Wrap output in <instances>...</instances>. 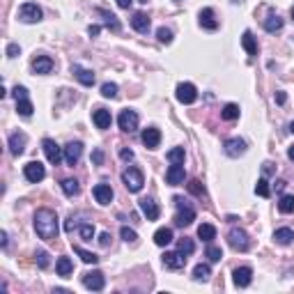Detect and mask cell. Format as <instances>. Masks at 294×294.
Masks as SVG:
<instances>
[{
	"label": "cell",
	"mask_w": 294,
	"mask_h": 294,
	"mask_svg": "<svg viewBox=\"0 0 294 294\" xmlns=\"http://www.w3.org/2000/svg\"><path fill=\"white\" fill-rule=\"evenodd\" d=\"M35 232H37V237L44 239V241L58 239L60 223H58V214H55L53 209H48V207L37 209V214H35Z\"/></svg>",
	"instance_id": "cell-1"
},
{
	"label": "cell",
	"mask_w": 294,
	"mask_h": 294,
	"mask_svg": "<svg viewBox=\"0 0 294 294\" xmlns=\"http://www.w3.org/2000/svg\"><path fill=\"white\" fill-rule=\"evenodd\" d=\"M122 182H124L127 191H131V193H138V191H143V186H145V175H143L141 168L129 166L127 170L122 173Z\"/></svg>",
	"instance_id": "cell-2"
},
{
	"label": "cell",
	"mask_w": 294,
	"mask_h": 294,
	"mask_svg": "<svg viewBox=\"0 0 294 294\" xmlns=\"http://www.w3.org/2000/svg\"><path fill=\"white\" fill-rule=\"evenodd\" d=\"M175 205H177V216H175V225L186 227L195 220V209L188 205L184 198H175Z\"/></svg>",
	"instance_id": "cell-3"
},
{
	"label": "cell",
	"mask_w": 294,
	"mask_h": 294,
	"mask_svg": "<svg viewBox=\"0 0 294 294\" xmlns=\"http://www.w3.org/2000/svg\"><path fill=\"white\" fill-rule=\"evenodd\" d=\"M227 244H230L234 251L246 253L248 248H251V237H248L246 230H241V227H232V230L227 232Z\"/></svg>",
	"instance_id": "cell-4"
},
{
	"label": "cell",
	"mask_w": 294,
	"mask_h": 294,
	"mask_svg": "<svg viewBox=\"0 0 294 294\" xmlns=\"http://www.w3.org/2000/svg\"><path fill=\"white\" fill-rule=\"evenodd\" d=\"M41 149H44V154H46L48 163H53V166H60L62 156H65V147H60L55 141H51V138H44V141H41Z\"/></svg>",
	"instance_id": "cell-5"
},
{
	"label": "cell",
	"mask_w": 294,
	"mask_h": 294,
	"mask_svg": "<svg viewBox=\"0 0 294 294\" xmlns=\"http://www.w3.org/2000/svg\"><path fill=\"white\" fill-rule=\"evenodd\" d=\"M41 7L35 5V2H26V5H21L19 9V21H23V23H37V21H41Z\"/></svg>",
	"instance_id": "cell-6"
},
{
	"label": "cell",
	"mask_w": 294,
	"mask_h": 294,
	"mask_svg": "<svg viewBox=\"0 0 294 294\" xmlns=\"http://www.w3.org/2000/svg\"><path fill=\"white\" fill-rule=\"evenodd\" d=\"M117 124H120V129L124 131V134H134L136 129H138V113L136 110H122L120 117H117Z\"/></svg>",
	"instance_id": "cell-7"
},
{
	"label": "cell",
	"mask_w": 294,
	"mask_h": 294,
	"mask_svg": "<svg viewBox=\"0 0 294 294\" xmlns=\"http://www.w3.org/2000/svg\"><path fill=\"white\" fill-rule=\"evenodd\" d=\"M23 175H26L28 182L37 184V182H41L44 177H46V168L41 166L39 161H30V163H26V166H23Z\"/></svg>",
	"instance_id": "cell-8"
},
{
	"label": "cell",
	"mask_w": 294,
	"mask_h": 294,
	"mask_svg": "<svg viewBox=\"0 0 294 294\" xmlns=\"http://www.w3.org/2000/svg\"><path fill=\"white\" fill-rule=\"evenodd\" d=\"M83 285H85L87 290H92V292H101L104 285H106V278H104V274H101L99 269H94V271L83 274Z\"/></svg>",
	"instance_id": "cell-9"
},
{
	"label": "cell",
	"mask_w": 294,
	"mask_h": 294,
	"mask_svg": "<svg viewBox=\"0 0 294 294\" xmlns=\"http://www.w3.org/2000/svg\"><path fill=\"white\" fill-rule=\"evenodd\" d=\"M198 99V90H195L193 83H180L177 85V101L180 104H193V101Z\"/></svg>",
	"instance_id": "cell-10"
},
{
	"label": "cell",
	"mask_w": 294,
	"mask_h": 294,
	"mask_svg": "<svg viewBox=\"0 0 294 294\" xmlns=\"http://www.w3.org/2000/svg\"><path fill=\"white\" fill-rule=\"evenodd\" d=\"M184 177H186L184 163H170V168H168V173H166L168 184H170V186H180V184H184Z\"/></svg>",
	"instance_id": "cell-11"
},
{
	"label": "cell",
	"mask_w": 294,
	"mask_h": 294,
	"mask_svg": "<svg viewBox=\"0 0 294 294\" xmlns=\"http://www.w3.org/2000/svg\"><path fill=\"white\" fill-rule=\"evenodd\" d=\"M92 195L99 205H110V200H113V188H110V184L101 182V184H97V186L92 188Z\"/></svg>",
	"instance_id": "cell-12"
},
{
	"label": "cell",
	"mask_w": 294,
	"mask_h": 294,
	"mask_svg": "<svg viewBox=\"0 0 294 294\" xmlns=\"http://www.w3.org/2000/svg\"><path fill=\"white\" fill-rule=\"evenodd\" d=\"M232 281L237 288H248L253 281V269L251 267H237L232 271Z\"/></svg>",
	"instance_id": "cell-13"
},
{
	"label": "cell",
	"mask_w": 294,
	"mask_h": 294,
	"mask_svg": "<svg viewBox=\"0 0 294 294\" xmlns=\"http://www.w3.org/2000/svg\"><path fill=\"white\" fill-rule=\"evenodd\" d=\"M83 156V143H69L65 145V161H67V166H76Z\"/></svg>",
	"instance_id": "cell-14"
},
{
	"label": "cell",
	"mask_w": 294,
	"mask_h": 294,
	"mask_svg": "<svg viewBox=\"0 0 294 294\" xmlns=\"http://www.w3.org/2000/svg\"><path fill=\"white\" fill-rule=\"evenodd\" d=\"M26 143H28V136L23 134V131H14V134L9 136V152H12L14 156H21L23 149H26Z\"/></svg>",
	"instance_id": "cell-15"
},
{
	"label": "cell",
	"mask_w": 294,
	"mask_h": 294,
	"mask_svg": "<svg viewBox=\"0 0 294 294\" xmlns=\"http://www.w3.org/2000/svg\"><path fill=\"white\" fill-rule=\"evenodd\" d=\"M143 145L147 147V149H156L161 143V131L156 127H147L145 131H143Z\"/></svg>",
	"instance_id": "cell-16"
},
{
	"label": "cell",
	"mask_w": 294,
	"mask_h": 294,
	"mask_svg": "<svg viewBox=\"0 0 294 294\" xmlns=\"http://www.w3.org/2000/svg\"><path fill=\"white\" fill-rule=\"evenodd\" d=\"M186 264V255H182L180 251L175 253H163V267L166 269H182Z\"/></svg>",
	"instance_id": "cell-17"
},
{
	"label": "cell",
	"mask_w": 294,
	"mask_h": 294,
	"mask_svg": "<svg viewBox=\"0 0 294 294\" xmlns=\"http://www.w3.org/2000/svg\"><path fill=\"white\" fill-rule=\"evenodd\" d=\"M30 67H33L35 74H51V69H53V60H51L48 55H37V58L30 62Z\"/></svg>",
	"instance_id": "cell-18"
},
{
	"label": "cell",
	"mask_w": 294,
	"mask_h": 294,
	"mask_svg": "<svg viewBox=\"0 0 294 294\" xmlns=\"http://www.w3.org/2000/svg\"><path fill=\"white\" fill-rule=\"evenodd\" d=\"M244 152H246V141H241V138H227L225 141L227 156H241Z\"/></svg>",
	"instance_id": "cell-19"
},
{
	"label": "cell",
	"mask_w": 294,
	"mask_h": 294,
	"mask_svg": "<svg viewBox=\"0 0 294 294\" xmlns=\"http://www.w3.org/2000/svg\"><path fill=\"white\" fill-rule=\"evenodd\" d=\"M141 212L147 216V220H156V219H159V214H161L159 205H156L152 198H143V200H141Z\"/></svg>",
	"instance_id": "cell-20"
},
{
	"label": "cell",
	"mask_w": 294,
	"mask_h": 294,
	"mask_svg": "<svg viewBox=\"0 0 294 294\" xmlns=\"http://www.w3.org/2000/svg\"><path fill=\"white\" fill-rule=\"evenodd\" d=\"M198 19H200V26L205 28V30H216V28H219V21H216V14L212 7H205Z\"/></svg>",
	"instance_id": "cell-21"
},
{
	"label": "cell",
	"mask_w": 294,
	"mask_h": 294,
	"mask_svg": "<svg viewBox=\"0 0 294 294\" xmlns=\"http://www.w3.org/2000/svg\"><path fill=\"white\" fill-rule=\"evenodd\" d=\"M92 120H94V124H97V129H108L110 127V122H113V117H110V110L97 108L92 113Z\"/></svg>",
	"instance_id": "cell-22"
},
{
	"label": "cell",
	"mask_w": 294,
	"mask_h": 294,
	"mask_svg": "<svg viewBox=\"0 0 294 294\" xmlns=\"http://www.w3.org/2000/svg\"><path fill=\"white\" fill-rule=\"evenodd\" d=\"M72 74L83 83V85H94V74L90 72V69L80 67V65H72Z\"/></svg>",
	"instance_id": "cell-23"
},
{
	"label": "cell",
	"mask_w": 294,
	"mask_h": 294,
	"mask_svg": "<svg viewBox=\"0 0 294 294\" xmlns=\"http://www.w3.org/2000/svg\"><path fill=\"white\" fill-rule=\"evenodd\" d=\"M131 26H134V30H138V33H149V16H147L145 12H136L134 19H131Z\"/></svg>",
	"instance_id": "cell-24"
},
{
	"label": "cell",
	"mask_w": 294,
	"mask_h": 294,
	"mask_svg": "<svg viewBox=\"0 0 294 294\" xmlns=\"http://www.w3.org/2000/svg\"><path fill=\"white\" fill-rule=\"evenodd\" d=\"M274 241L281 244V246H290L294 241V230H290V227H278L274 232Z\"/></svg>",
	"instance_id": "cell-25"
},
{
	"label": "cell",
	"mask_w": 294,
	"mask_h": 294,
	"mask_svg": "<svg viewBox=\"0 0 294 294\" xmlns=\"http://www.w3.org/2000/svg\"><path fill=\"white\" fill-rule=\"evenodd\" d=\"M241 46L246 48V53L251 55V58H255V55H257V41H255V37H253V33H251V30H246V33L241 35Z\"/></svg>",
	"instance_id": "cell-26"
},
{
	"label": "cell",
	"mask_w": 294,
	"mask_h": 294,
	"mask_svg": "<svg viewBox=\"0 0 294 294\" xmlns=\"http://www.w3.org/2000/svg\"><path fill=\"white\" fill-rule=\"evenodd\" d=\"M173 239H175V237H173V230H170V227H159V230L154 232V244L161 246V248L168 246Z\"/></svg>",
	"instance_id": "cell-27"
},
{
	"label": "cell",
	"mask_w": 294,
	"mask_h": 294,
	"mask_svg": "<svg viewBox=\"0 0 294 294\" xmlns=\"http://www.w3.org/2000/svg\"><path fill=\"white\" fill-rule=\"evenodd\" d=\"M198 237H200L202 241H207V244H212V241L216 239V227L212 225V223H202V225L198 227Z\"/></svg>",
	"instance_id": "cell-28"
},
{
	"label": "cell",
	"mask_w": 294,
	"mask_h": 294,
	"mask_svg": "<svg viewBox=\"0 0 294 294\" xmlns=\"http://www.w3.org/2000/svg\"><path fill=\"white\" fill-rule=\"evenodd\" d=\"M55 269H58V276H62V278H69L74 271V264L69 257H58V262H55Z\"/></svg>",
	"instance_id": "cell-29"
},
{
	"label": "cell",
	"mask_w": 294,
	"mask_h": 294,
	"mask_svg": "<svg viewBox=\"0 0 294 294\" xmlns=\"http://www.w3.org/2000/svg\"><path fill=\"white\" fill-rule=\"evenodd\" d=\"M264 30H267V33H278V30H283V19L278 14H269L267 19H264Z\"/></svg>",
	"instance_id": "cell-30"
},
{
	"label": "cell",
	"mask_w": 294,
	"mask_h": 294,
	"mask_svg": "<svg viewBox=\"0 0 294 294\" xmlns=\"http://www.w3.org/2000/svg\"><path fill=\"white\" fill-rule=\"evenodd\" d=\"M62 191H65V195L74 198V195L80 193V184L76 180H72V177H67V180H62Z\"/></svg>",
	"instance_id": "cell-31"
},
{
	"label": "cell",
	"mask_w": 294,
	"mask_h": 294,
	"mask_svg": "<svg viewBox=\"0 0 294 294\" xmlns=\"http://www.w3.org/2000/svg\"><path fill=\"white\" fill-rule=\"evenodd\" d=\"M74 253L78 255V257L85 262V264H97V262H99V257H97V255L90 253V251H85L83 246H74Z\"/></svg>",
	"instance_id": "cell-32"
},
{
	"label": "cell",
	"mask_w": 294,
	"mask_h": 294,
	"mask_svg": "<svg viewBox=\"0 0 294 294\" xmlns=\"http://www.w3.org/2000/svg\"><path fill=\"white\" fill-rule=\"evenodd\" d=\"M33 110H35L33 101L28 99V97H26V99H16V113H19V115H23V117H30V115H33Z\"/></svg>",
	"instance_id": "cell-33"
},
{
	"label": "cell",
	"mask_w": 294,
	"mask_h": 294,
	"mask_svg": "<svg viewBox=\"0 0 294 294\" xmlns=\"http://www.w3.org/2000/svg\"><path fill=\"white\" fill-rule=\"evenodd\" d=\"M220 117H223V120H227V122L237 120V117H239V106H237V104H225V106H223V110H220Z\"/></svg>",
	"instance_id": "cell-34"
},
{
	"label": "cell",
	"mask_w": 294,
	"mask_h": 294,
	"mask_svg": "<svg viewBox=\"0 0 294 294\" xmlns=\"http://www.w3.org/2000/svg\"><path fill=\"white\" fill-rule=\"evenodd\" d=\"M209 276H212V267L209 264H195V269H193L195 281H209Z\"/></svg>",
	"instance_id": "cell-35"
},
{
	"label": "cell",
	"mask_w": 294,
	"mask_h": 294,
	"mask_svg": "<svg viewBox=\"0 0 294 294\" xmlns=\"http://www.w3.org/2000/svg\"><path fill=\"white\" fill-rule=\"evenodd\" d=\"M177 251H180L182 255H191L195 251V244H193V239H188V237H184V239H180L177 241Z\"/></svg>",
	"instance_id": "cell-36"
},
{
	"label": "cell",
	"mask_w": 294,
	"mask_h": 294,
	"mask_svg": "<svg viewBox=\"0 0 294 294\" xmlns=\"http://www.w3.org/2000/svg\"><path fill=\"white\" fill-rule=\"evenodd\" d=\"M278 209H281L283 214H292L294 212V195H283L281 200H278Z\"/></svg>",
	"instance_id": "cell-37"
},
{
	"label": "cell",
	"mask_w": 294,
	"mask_h": 294,
	"mask_svg": "<svg viewBox=\"0 0 294 294\" xmlns=\"http://www.w3.org/2000/svg\"><path fill=\"white\" fill-rule=\"evenodd\" d=\"M184 156H186V154H184V147H173V149L166 154V159L170 161V163H184Z\"/></svg>",
	"instance_id": "cell-38"
},
{
	"label": "cell",
	"mask_w": 294,
	"mask_h": 294,
	"mask_svg": "<svg viewBox=\"0 0 294 294\" xmlns=\"http://www.w3.org/2000/svg\"><path fill=\"white\" fill-rule=\"evenodd\" d=\"M255 193L260 195V198H269L271 195V188H269V182L262 177V180H257V184H255Z\"/></svg>",
	"instance_id": "cell-39"
},
{
	"label": "cell",
	"mask_w": 294,
	"mask_h": 294,
	"mask_svg": "<svg viewBox=\"0 0 294 294\" xmlns=\"http://www.w3.org/2000/svg\"><path fill=\"white\" fill-rule=\"evenodd\" d=\"M78 234H80V239L92 241V237H94V225H90V223H80V225H78Z\"/></svg>",
	"instance_id": "cell-40"
},
{
	"label": "cell",
	"mask_w": 294,
	"mask_h": 294,
	"mask_svg": "<svg viewBox=\"0 0 294 294\" xmlns=\"http://www.w3.org/2000/svg\"><path fill=\"white\" fill-rule=\"evenodd\" d=\"M101 97L115 99V97H117V85H115V83H104V85H101Z\"/></svg>",
	"instance_id": "cell-41"
},
{
	"label": "cell",
	"mask_w": 294,
	"mask_h": 294,
	"mask_svg": "<svg viewBox=\"0 0 294 294\" xmlns=\"http://www.w3.org/2000/svg\"><path fill=\"white\" fill-rule=\"evenodd\" d=\"M209 257V262H220V257H223V251H220L219 246H212V244H209L207 246V253H205Z\"/></svg>",
	"instance_id": "cell-42"
},
{
	"label": "cell",
	"mask_w": 294,
	"mask_h": 294,
	"mask_svg": "<svg viewBox=\"0 0 294 294\" xmlns=\"http://www.w3.org/2000/svg\"><path fill=\"white\" fill-rule=\"evenodd\" d=\"M186 186H188V191H191L193 195H205V186H202L200 180H191Z\"/></svg>",
	"instance_id": "cell-43"
},
{
	"label": "cell",
	"mask_w": 294,
	"mask_h": 294,
	"mask_svg": "<svg viewBox=\"0 0 294 294\" xmlns=\"http://www.w3.org/2000/svg\"><path fill=\"white\" fill-rule=\"evenodd\" d=\"M99 14H104V19H106V26L110 28V30H120V23H117V16H113V14L104 12V9H99Z\"/></svg>",
	"instance_id": "cell-44"
},
{
	"label": "cell",
	"mask_w": 294,
	"mask_h": 294,
	"mask_svg": "<svg viewBox=\"0 0 294 294\" xmlns=\"http://www.w3.org/2000/svg\"><path fill=\"white\" fill-rule=\"evenodd\" d=\"M156 37H159L161 44H170V41H173V33H170L168 28H159V30H156Z\"/></svg>",
	"instance_id": "cell-45"
},
{
	"label": "cell",
	"mask_w": 294,
	"mask_h": 294,
	"mask_svg": "<svg viewBox=\"0 0 294 294\" xmlns=\"http://www.w3.org/2000/svg\"><path fill=\"white\" fill-rule=\"evenodd\" d=\"M120 234H122V239L127 241V244H129V241L134 244V241L138 239V234H136V230H131V227H127V225H124V227L120 230Z\"/></svg>",
	"instance_id": "cell-46"
},
{
	"label": "cell",
	"mask_w": 294,
	"mask_h": 294,
	"mask_svg": "<svg viewBox=\"0 0 294 294\" xmlns=\"http://www.w3.org/2000/svg\"><path fill=\"white\" fill-rule=\"evenodd\" d=\"M35 257H37V264H39V269H46L48 267V253H46V251H37V253H35Z\"/></svg>",
	"instance_id": "cell-47"
},
{
	"label": "cell",
	"mask_w": 294,
	"mask_h": 294,
	"mask_svg": "<svg viewBox=\"0 0 294 294\" xmlns=\"http://www.w3.org/2000/svg\"><path fill=\"white\" fill-rule=\"evenodd\" d=\"M12 92H14V97H16V99H26V97H28V87L16 85V87L12 90Z\"/></svg>",
	"instance_id": "cell-48"
},
{
	"label": "cell",
	"mask_w": 294,
	"mask_h": 294,
	"mask_svg": "<svg viewBox=\"0 0 294 294\" xmlns=\"http://www.w3.org/2000/svg\"><path fill=\"white\" fill-rule=\"evenodd\" d=\"M19 53H21L19 44H9V46H7V58H16Z\"/></svg>",
	"instance_id": "cell-49"
},
{
	"label": "cell",
	"mask_w": 294,
	"mask_h": 294,
	"mask_svg": "<svg viewBox=\"0 0 294 294\" xmlns=\"http://www.w3.org/2000/svg\"><path fill=\"white\" fill-rule=\"evenodd\" d=\"M92 161L97 163V166H101V163H104V152H101V149H94V152H92Z\"/></svg>",
	"instance_id": "cell-50"
},
{
	"label": "cell",
	"mask_w": 294,
	"mask_h": 294,
	"mask_svg": "<svg viewBox=\"0 0 294 294\" xmlns=\"http://www.w3.org/2000/svg\"><path fill=\"white\" fill-rule=\"evenodd\" d=\"M99 244L104 248H108V244H110V234L108 232H101V237H99Z\"/></svg>",
	"instance_id": "cell-51"
},
{
	"label": "cell",
	"mask_w": 294,
	"mask_h": 294,
	"mask_svg": "<svg viewBox=\"0 0 294 294\" xmlns=\"http://www.w3.org/2000/svg\"><path fill=\"white\" fill-rule=\"evenodd\" d=\"M120 156H122L124 161H131V159H134V152H131V149H122Z\"/></svg>",
	"instance_id": "cell-52"
},
{
	"label": "cell",
	"mask_w": 294,
	"mask_h": 294,
	"mask_svg": "<svg viewBox=\"0 0 294 294\" xmlns=\"http://www.w3.org/2000/svg\"><path fill=\"white\" fill-rule=\"evenodd\" d=\"M99 33H101L99 26H90V28H87V35H90V37H97Z\"/></svg>",
	"instance_id": "cell-53"
},
{
	"label": "cell",
	"mask_w": 294,
	"mask_h": 294,
	"mask_svg": "<svg viewBox=\"0 0 294 294\" xmlns=\"http://www.w3.org/2000/svg\"><path fill=\"white\" fill-rule=\"evenodd\" d=\"M115 2H117V7H122V9H129L134 0H115Z\"/></svg>",
	"instance_id": "cell-54"
},
{
	"label": "cell",
	"mask_w": 294,
	"mask_h": 294,
	"mask_svg": "<svg viewBox=\"0 0 294 294\" xmlns=\"http://www.w3.org/2000/svg\"><path fill=\"white\" fill-rule=\"evenodd\" d=\"M276 101H278V104H285V101H288V94H285V92H276Z\"/></svg>",
	"instance_id": "cell-55"
},
{
	"label": "cell",
	"mask_w": 294,
	"mask_h": 294,
	"mask_svg": "<svg viewBox=\"0 0 294 294\" xmlns=\"http://www.w3.org/2000/svg\"><path fill=\"white\" fill-rule=\"evenodd\" d=\"M262 170H264V175H271V173H274V166H271V163H264Z\"/></svg>",
	"instance_id": "cell-56"
},
{
	"label": "cell",
	"mask_w": 294,
	"mask_h": 294,
	"mask_svg": "<svg viewBox=\"0 0 294 294\" xmlns=\"http://www.w3.org/2000/svg\"><path fill=\"white\" fill-rule=\"evenodd\" d=\"M0 246L7 248V232H0Z\"/></svg>",
	"instance_id": "cell-57"
},
{
	"label": "cell",
	"mask_w": 294,
	"mask_h": 294,
	"mask_svg": "<svg viewBox=\"0 0 294 294\" xmlns=\"http://www.w3.org/2000/svg\"><path fill=\"white\" fill-rule=\"evenodd\" d=\"M283 188H285V182L278 180V182H276V191H283Z\"/></svg>",
	"instance_id": "cell-58"
},
{
	"label": "cell",
	"mask_w": 294,
	"mask_h": 294,
	"mask_svg": "<svg viewBox=\"0 0 294 294\" xmlns=\"http://www.w3.org/2000/svg\"><path fill=\"white\" fill-rule=\"evenodd\" d=\"M288 156H290V161H294V145L288 149Z\"/></svg>",
	"instance_id": "cell-59"
},
{
	"label": "cell",
	"mask_w": 294,
	"mask_h": 294,
	"mask_svg": "<svg viewBox=\"0 0 294 294\" xmlns=\"http://www.w3.org/2000/svg\"><path fill=\"white\" fill-rule=\"evenodd\" d=\"M290 131H292V134H294V122H292V124H290Z\"/></svg>",
	"instance_id": "cell-60"
},
{
	"label": "cell",
	"mask_w": 294,
	"mask_h": 294,
	"mask_svg": "<svg viewBox=\"0 0 294 294\" xmlns=\"http://www.w3.org/2000/svg\"><path fill=\"white\" fill-rule=\"evenodd\" d=\"M138 2H143V5H147V0H138Z\"/></svg>",
	"instance_id": "cell-61"
},
{
	"label": "cell",
	"mask_w": 294,
	"mask_h": 294,
	"mask_svg": "<svg viewBox=\"0 0 294 294\" xmlns=\"http://www.w3.org/2000/svg\"><path fill=\"white\" fill-rule=\"evenodd\" d=\"M292 19H294V7H292Z\"/></svg>",
	"instance_id": "cell-62"
}]
</instances>
